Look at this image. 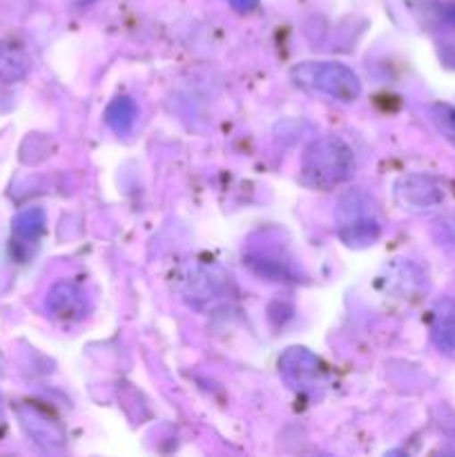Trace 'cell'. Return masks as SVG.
<instances>
[{"label":"cell","mask_w":455,"mask_h":457,"mask_svg":"<svg viewBox=\"0 0 455 457\" xmlns=\"http://www.w3.org/2000/svg\"><path fill=\"white\" fill-rule=\"evenodd\" d=\"M355 172V152L339 137L315 138L302 156L299 177L302 183L315 190H333Z\"/></svg>","instance_id":"cell-1"},{"label":"cell","mask_w":455,"mask_h":457,"mask_svg":"<svg viewBox=\"0 0 455 457\" xmlns=\"http://www.w3.org/2000/svg\"><path fill=\"white\" fill-rule=\"evenodd\" d=\"M337 237L348 248H368L382 235L377 201L361 187L348 190L335 210Z\"/></svg>","instance_id":"cell-2"},{"label":"cell","mask_w":455,"mask_h":457,"mask_svg":"<svg viewBox=\"0 0 455 457\" xmlns=\"http://www.w3.org/2000/svg\"><path fill=\"white\" fill-rule=\"evenodd\" d=\"M290 80L306 92L326 94L339 103H355L361 96L360 76L351 67L330 61L299 62L290 70Z\"/></svg>","instance_id":"cell-3"},{"label":"cell","mask_w":455,"mask_h":457,"mask_svg":"<svg viewBox=\"0 0 455 457\" xmlns=\"http://www.w3.org/2000/svg\"><path fill=\"white\" fill-rule=\"evenodd\" d=\"M279 375L285 382V386H290L293 391L310 393L321 384L324 364L308 348L293 346L284 351V355L279 357Z\"/></svg>","instance_id":"cell-4"},{"label":"cell","mask_w":455,"mask_h":457,"mask_svg":"<svg viewBox=\"0 0 455 457\" xmlns=\"http://www.w3.org/2000/svg\"><path fill=\"white\" fill-rule=\"evenodd\" d=\"M395 199L409 212H428L444 199L440 183L426 174H406L397 181Z\"/></svg>","instance_id":"cell-5"},{"label":"cell","mask_w":455,"mask_h":457,"mask_svg":"<svg viewBox=\"0 0 455 457\" xmlns=\"http://www.w3.org/2000/svg\"><path fill=\"white\" fill-rule=\"evenodd\" d=\"M18 420L21 427L25 428L27 436L31 437L34 445H38L45 451H58L65 445V428L61 427L56 418L47 413L45 409L36 404L18 406Z\"/></svg>","instance_id":"cell-6"},{"label":"cell","mask_w":455,"mask_h":457,"mask_svg":"<svg viewBox=\"0 0 455 457\" xmlns=\"http://www.w3.org/2000/svg\"><path fill=\"white\" fill-rule=\"evenodd\" d=\"M45 308H47L54 320L71 324V321L85 320V315H87V297L71 281H58L47 293Z\"/></svg>","instance_id":"cell-7"},{"label":"cell","mask_w":455,"mask_h":457,"mask_svg":"<svg viewBox=\"0 0 455 457\" xmlns=\"http://www.w3.org/2000/svg\"><path fill=\"white\" fill-rule=\"evenodd\" d=\"M433 342L440 351H455V302L453 299H442L433 311Z\"/></svg>","instance_id":"cell-8"},{"label":"cell","mask_w":455,"mask_h":457,"mask_svg":"<svg viewBox=\"0 0 455 457\" xmlns=\"http://www.w3.org/2000/svg\"><path fill=\"white\" fill-rule=\"evenodd\" d=\"M31 70V61L25 49L16 43H0V80L16 83Z\"/></svg>","instance_id":"cell-9"},{"label":"cell","mask_w":455,"mask_h":457,"mask_svg":"<svg viewBox=\"0 0 455 457\" xmlns=\"http://www.w3.org/2000/svg\"><path fill=\"white\" fill-rule=\"evenodd\" d=\"M138 119V107L136 103L129 96H116L110 105L105 107V123L119 137L132 132L134 123Z\"/></svg>","instance_id":"cell-10"},{"label":"cell","mask_w":455,"mask_h":457,"mask_svg":"<svg viewBox=\"0 0 455 457\" xmlns=\"http://www.w3.org/2000/svg\"><path fill=\"white\" fill-rule=\"evenodd\" d=\"M47 226V217H45L43 208H27L13 217L12 230L18 239L22 241H34L38 239Z\"/></svg>","instance_id":"cell-11"},{"label":"cell","mask_w":455,"mask_h":457,"mask_svg":"<svg viewBox=\"0 0 455 457\" xmlns=\"http://www.w3.org/2000/svg\"><path fill=\"white\" fill-rule=\"evenodd\" d=\"M431 120L440 129L442 137L455 145V105L449 103H435L431 107Z\"/></svg>","instance_id":"cell-12"},{"label":"cell","mask_w":455,"mask_h":457,"mask_svg":"<svg viewBox=\"0 0 455 457\" xmlns=\"http://www.w3.org/2000/svg\"><path fill=\"white\" fill-rule=\"evenodd\" d=\"M236 12L245 13V12H252V9L259 7V0H228Z\"/></svg>","instance_id":"cell-13"},{"label":"cell","mask_w":455,"mask_h":457,"mask_svg":"<svg viewBox=\"0 0 455 457\" xmlns=\"http://www.w3.org/2000/svg\"><path fill=\"white\" fill-rule=\"evenodd\" d=\"M4 418V402H3V395H0V422H3Z\"/></svg>","instance_id":"cell-14"},{"label":"cell","mask_w":455,"mask_h":457,"mask_svg":"<svg viewBox=\"0 0 455 457\" xmlns=\"http://www.w3.org/2000/svg\"><path fill=\"white\" fill-rule=\"evenodd\" d=\"M453 232H455V221H453Z\"/></svg>","instance_id":"cell-15"}]
</instances>
